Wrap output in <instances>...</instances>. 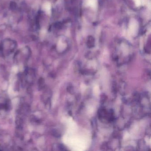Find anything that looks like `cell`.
Instances as JSON below:
<instances>
[{
    "label": "cell",
    "instance_id": "3957f363",
    "mask_svg": "<svg viewBox=\"0 0 151 151\" xmlns=\"http://www.w3.org/2000/svg\"><path fill=\"white\" fill-rule=\"evenodd\" d=\"M135 1L137 2V4H138L139 2V0H135Z\"/></svg>",
    "mask_w": 151,
    "mask_h": 151
},
{
    "label": "cell",
    "instance_id": "6da1fadb",
    "mask_svg": "<svg viewBox=\"0 0 151 151\" xmlns=\"http://www.w3.org/2000/svg\"><path fill=\"white\" fill-rule=\"evenodd\" d=\"M44 84V80L43 78H40V79H39V88H42L41 87H43V85Z\"/></svg>",
    "mask_w": 151,
    "mask_h": 151
},
{
    "label": "cell",
    "instance_id": "7a4b0ae2",
    "mask_svg": "<svg viewBox=\"0 0 151 151\" xmlns=\"http://www.w3.org/2000/svg\"><path fill=\"white\" fill-rule=\"evenodd\" d=\"M89 3L91 6H94L96 5V1L95 0H90Z\"/></svg>",
    "mask_w": 151,
    "mask_h": 151
}]
</instances>
